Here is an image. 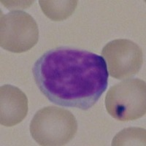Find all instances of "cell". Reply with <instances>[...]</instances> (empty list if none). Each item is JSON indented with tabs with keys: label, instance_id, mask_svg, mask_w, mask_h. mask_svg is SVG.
Masks as SVG:
<instances>
[{
	"label": "cell",
	"instance_id": "ba28073f",
	"mask_svg": "<svg viewBox=\"0 0 146 146\" xmlns=\"http://www.w3.org/2000/svg\"><path fill=\"white\" fill-rule=\"evenodd\" d=\"M145 145V129L143 128H127L113 138L112 145Z\"/></svg>",
	"mask_w": 146,
	"mask_h": 146
},
{
	"label": "cell",
	"instance_id": "7a4b0ae2",
	"mask_svg": "<svg viewBox=\"0 0 146 146\" xmlns=\"http://www.w3.org/2000/svg\"><path fill=\"white\" fill-rule=\"evenodd\" d=\"M78 130L74 115L66 109L48 106L36 112L30 123V133L40 145H64Z\"/></svg>",
	"mask_w": 146,
	"mask_h": 146
},
{
	"label": "cell",
	"instance_id": "5b68a950",
	"mask_svg": "<svg viewBox=\"0 0 146 146\" xmlns=\"http://www.w3.org/2000/svg\"><path fill=\"white\" fill-rule=\"evenodd\" d=\"M102 56L108 64L110 75L115 79H126L137 75L143 64L141 48L127 39H117L103 48Z\"/></svg>",
	"mask_w": 146,
	"mask_h": 146
},
{
	"label": "cell",
	"instance_id": "277c9868",
	"mask_svg": "<svg viewBox=\"0 0 146 146\" xmlns=\"http://www.w3.org/2000/svg\"><path fill=\"white\" fill-rule=\"evenodd\" d=\"M39 29L32 15L21 10L2 14L0 21V45L13 53H23L38 42Z\"/></svg>",
	"mask_w": 146,
	"mask_h": 146
},
{
	"label": "cell",
	"instance_id": "8992f818",
	"mask_svg": "<svg viewBox=\"0 0 146 146\" xmlns=\"http://www.w3.org/2000/svg\"><path fill=\"white\" fill-rule=\"evenodd\" d=\"M0 123L13 126L21 123L28 113V99L21 89L12 85L0 88Z\"/></svg>",
	"mask_w": 146,
	"mask_h": 146
},
{
	"label": "cell",
	"instance_id": "6da1fadb",
	"mask_svg": "<svg viewBox=\"0 0 146 146\" xmlns=\"http://www.w3.org/2000/svg\"><path fill=\"white\" fill-rule=\"evenodd\" d=\"M32 72L46 98L62 107L87 110L108 85V70L102 56L76 48L48 50L35 62Z\"/></svg>",
	"mask_w": 146,
	"mask_h": 146
},
{
	"label": "cell",
	"instance_id": "3957f363",
	"mask_svg": "<svg viewBox=\"0 0 146 146\" xmlns=\"http://www.w3.org/2000/svg\"><path fill=\"white\" fill-rule=\"evenodd\" d=\"M105 107L112 117L120 121H135L146 112V85L135 78L110 87L105 97Z\"/></svg>",
	"mask_w": 146,
	"mask_h": 146
},
{
	"label": "cell",
	"instance_id": "52a82bcc",
	"mask_svg": "<svg viewBox=\"0 0 146 146\" xmlns=\"http://www.w3.org/2000/svg\"><path fill=\"white\" fill-rule=\"evenodd\" d=\"M40 7L45 15L55 21L66 19L74 13L78 5V1H46L40 0Z\"/></svg>",
	"mask_w": 146,
	"mask_h": 146
}]
</instances>
